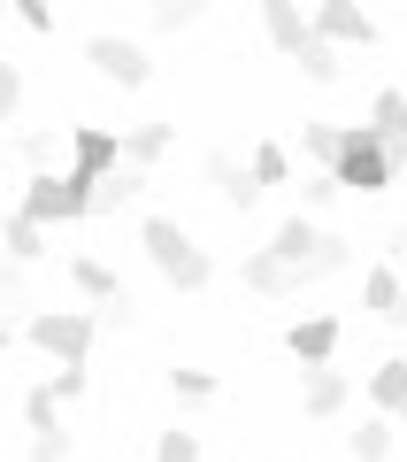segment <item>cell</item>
I'll return each mask as SVG.
<instances>
[{"mask_svg":"<svg viewBox=\"0 0 407 462\" xmlns=\"http://www.w3.org/2000/svg\"><path fill=\"white\" fill-rule=\"evenodd\" d=\"M23 224H77V216H93V178H77V170H39V178H23V200H16Z\"/></svg>","mask_w":407,"mask_h":462,"instance_id":"7a4b0ae2","label":"cell"},{"mask_svg":"<svg viewBox=\"0 0 407 462\" xmlns=\"http://www.w3.org/2000/svg\"><path fill=\"white\" fill-rule=\"evenodd\" d=\"M285 346H293L300 370H323L330 355H339V316H300V324L285 331Z\"/></svg>","mask_w":407,"mask_h":462,"instance_id":"ba28073f","label":"cell"},{"mask_svg":"<svg viewBox=\"0 0 407 462\" xmlns=\"http://www.w3.org/2000/svg\"><path fill=\"white\" fill-rule=\"evenodd\" d=\"M261 39H269L277 54H293V62H300V47H308V16H300L293 0H261Z\"/></svg>","mask_w":407,"mask_h":462,"instance_id":"4fadbf2b","label":"cell"},{"mask_svg":"<svg viewBox=\"0 0 407 462\" xmlns=\"http://www.w3.org/2000/svg\"><path fill=\"white\" fill-rule=\"evenodd\" d=\"M369 409L376 416H400L407 409V363H400V355H384V363L369 370Z\"/></svg>","mask_w":407,"mask_h":462,"instance_id":"5bb4252c","label":"cell"},{"mask_svg":"<svg viewBox=\"0 0 407 462\" xmlns=\"http://www.w3.org/2000/svg\"><path fill=\"white\" fill-rule=\"evenodd\" d=\"M361 132L376 139V154H384V170L400 178V170H407V93H400V85H384V93L369 100V124H361Z\"/></svg>","mask_w":407,"mask_h":462,"instance_id":"8992f818","label":"cell"},{"mask_svg":"<svg viewBox=\"0 0 407 462\" xmlns=\"http://www.w3.org/2000/svg\"><path fill=\"white\" fill-rule=\"evenodd\" d=\"M139 247H147V263L162 270V278L177 285V293H200V285L215 278V263H208V247H200L193 231L177 224V216H147V224H139Z\"/></svg>","mask_w":407,"mask_h":462,"instance_id":"6da1fadb","label":"cell"},{"mask_svg":"<svg viewBox=\"0 0 407 462\" xmlns=\"http://www.w3.org/2000/svg\"><path fill=\"white\" fill-rule=\"evenodd\" d=\"M169 385H177V401H185V409H208V401L223 393V385H215V370H177Z\"/></svg>","mask_w":407,"mask_h":462,"instance_id":"44dd1931","label":"cell"},{"mask_svg":"<svg viewBox=\"0 0 407 462\" xmlns=\"http://www.w3.org/2000/svg\"><path fill=\"white\" fill-rule=\"evenodd\" d=\"M0 300H8V309L23 300V270H16V263H0Z\"/></svg>","mask_w":407,"mask_h":462,"instance_id":"1f68e13d","label":"cell"},{"mask_svg":"<svg viewBox=\"0 0 407 462\" xmlns=\"http://www.w3.org/2000/svg\"><path fill=\"white\" fill-rule=\"evenodd\" d=\"M169 139H177L169 124H131V132H115V154H123V170H147L154 178V162L169 154Z\"/></svg>","mask_w":407,"mask_h":462,"instance_id":"8fae6325","label":"cell"},{"mask_svg":"<svg viewBox=\"0 0 407 462\" xmlns=\"http://www.w3.org/2000/svg\"><path fill=\"white\" fill-rule=\"evenodd\" d=\"M154 462H200V439H193V431H162Z\"/></svg>","mask_w":407,"mask_h":462,"instance_id":"484cf974","label":"cell"},{"mask_svg":"<svg viewBox=\"0 0 407 462\" xmlns=\"http://www.w3.org/2000/svg\"><path fill=\"white\" fill-rule=\"evenodd\" d=\"M147 185H154L147 170H123V162H115L108 178L93 185V216H108V208H123V200H139V193H147Z\"/></svg>","mask_w":407,"mask_h":462,"instance_id":"9a60e30c","label":"cell"},{"mask_svg":"<svg viewBox=\"0 0 407 462\" xmlns=\"http://www.w3.org/2000/svg\"><path fill=\"white\" fill-rule=\"evenodd\" d=\"M39 254H47V231L39 224H23V216H8V224H0V263H39Z\"/></svg>","mask_w":407,"mask_h":462,"instance_id":"e0dca14e","label":"cell"},{"mask_svg":"<svg viewBox=\"0 0 407 462\" xmlns=\"http://www.w3.org/2000/svg\"><path fill=\"white\" fill-rule=\"evenodd\" d=\"M123 162V154H115V132H100V124H77V132H69V170H77V178H108V170Z\"/></svg>","mask_w":407,"mask_h":462,"instance_id":"9c48e42d","label":"cell"},{"mask_svg":"<svg viewBox=\"0 0 407 462\" xmlns=\"http://www.w3.org/2000/svg\"><path fill=\"white\" fill-rule=\"evenodd\" d=\"M346 455H354V462H384L392 455V424H384V416L354 424V431H346Z\"/></svg>","mask_w":407,"mask_h":462,"instance_id":"d6986e66","label":"cell"},{"mask_svg":"<svg viewBox=\"0 0 407 462\" xmlns=\"http://www.w3.org/2000/svg\"><path fill=\"white\" fill-rule=\"evenodd\" d=\"M16 23H23V32H54V16L39 8V0H23V8H16Z\"/></svg>","mask_w":407,"mask_h":462,"instance_id":"d6a6232c","label":"cell"},{"mask_svg":"<svg viewBox=\"0 0 407 462\" xmlns=\"http://www.w3.org/2000/svg\"><path fill=\"white\" fill-rule=\"evenodd\" d=\"M308 32L323 39V47H376V16H361L354 0H323L308 16Z\"/></svg>","mask_w":407,"mask_h":462,"instance_id":"52a82bcc","label":"cell"},{"mask_svg":"<svg viewBox=\"0 0 407 462\" xmlns=\"http://www.w3.org/2000/svg\"><path fill=\"white\" fill-rule=\"evenodd\" d=\"M93 339H100V316L93 309H39L32 316V346H39V355H54L62 370H85Z\"/></svg>","mask_w":407,"mask_h":462,"instance_id":"3957f363","label":"cell"},{"mask_svg":"<svg viewBox=\"0 0 407 462\" xmlns=\"http://www.w3.org/2000/svg\"><path fill=\"white\" fill-rule=\"evenodd\" d=\"M69 285H77L85 300H100V309H108V300H123L115 270H108V263H93V254H77V263H69Z\"/></svg>","mask_w":407,"mask_h":462,"instance_id":"ac0fdd59","label":"cell"},{"mask_svg":"<svg viewBox=\"0 0 407 462\" xmlns=\"http://www.w3.org/2000/svg\"><path fill=\"white\" fill-rule=\"evenodd\" d=\"M300 69H308L315 85H339L346 78V62H339V47H323V39L308 32V47H300Z\"/></svg>","mask_w":407,"mask_h":462,"instance_id":"ffe728a7","label":"cell"},{"mask_svg":"<svg viewBox=\"0 0 407 462\" xmlns=\"http://www.w3.org/2000/svg\"><path fill=\"white\" fill-rule=\"evenodd\" d=\"M208 185H215V193L231 200V208H254V200H261V185L246 178V170L231 162V154H208Z\"/></svg>","mask_w":407,"mask_h":462,"instance_id":"2e32d148","label":"cell"},{"mask_svg":"<svg viewBox=\"0 0 407 462\" xmlns=\"http://www.w3.org/2000/svg\"><path fill=\"white\" fill-rule=\"evenodd\" d=\"M85 385H93V378H85V370H54V385H47V393H54V409H62V401H77Z\"/></svg>","mask_w":407,"mask_h":462,"instance_id":"f546056e","label":"cell"},{"mask_svg":"<svg viewBox=\"0 0 407 462\" xmlns=\"http://www.w3.org/2000/svg\"><path fill=\"white\" fill-rule=\"evenodd\" d=\"M8 346H16V331H8V316H0V355H8Z\"/></svg>","mask_w":407,"mask_h":462,"instance_id":"e575fe53","label":"cell"},{"mask_svg":"<svg viewBox=\"0 0 407 462\" xmlns=\"http://www.w3.org/2000/svg\"><path fill=\"white\" fill-rule=\"evenodd\" d=\"M300 147H308V162L330 178V154H339V124H308V132H300Z\"/></svg>","mask_w":407,"mask_h":462,"instance_id":"cb8c5ba5","label":"cell"},{"mask_svg":"<svg viewBox=\"0 0 407 462\" xmlns=\"http://www.w3.org/2000/svg\"><path fill=\"white\" fill-rule=\"evenodd\" d=\"M54 147H62V139H54V132H32V139H23V162H32V178H39V170L54 162Z\"/></svg>","mask_w":407,"mask_h":462,"instance_id":"83f0119b","label":"cell"},{"mask_svg":"<svg viewBox=\"0 0 407 462\" xmlns=\"http://www.w3.org/2000/svg\"><path fill=\"white\" fill-rule=\"evenodd\" d=\"M285 170H293V162H285V147H254V162H246V178H254L261 193H269V185H285Z\"/></svg>","mask_w":407,"mask_h":462,"instance_id":"d4e9b609","label":"cell"},{"mask_svg":"<svg viewBox=\"0 0 407 462\" xmlns=\"http://www.w3.org/2000/svg\"><path fill=\"white\" fill-rule=\"evenodd\" d=\"M23 424H32V439H39V431H62V409H54L47 385H32V393H23Z\"/></svg>","mask_w":407,"mask_h":462,"instance_id":"7402d4cb","label":"cell"},{"mask_svg":"<svg viewBox=\"0 0 407 462\" xmlns=\"http://www.w3.org/2000/svg\"><path fill=\"white\" fill-rule=\"evenodd\" d=\"M330 178H339V193H384V185H392L384 154H376V139L361 132V124H339V154H330Z\"/></svg>","mask_w":407,"mask_h":462,"instance_id":"277c9868","label":"cell"},{"mask_svg":"<svg viewBox=\"0 0 407 462\" xmlns=\"http://www.w3.org/2000/svg\"><path fill=\"white\" fill-rule=\"evenodd\" d=\"M300 193H308V208H330V200H339V178H323V170H315V178L300 185Z\"/></svg>","mask_w":407,"mask_h":462,"instance_id":"4dcf8cb0","label":"cell"},{"mask_svg":"<svg viewBox=\"0 0 407 462\" xmlns=\"http://www.w3.org/2000/svg\"><path fill=\"white\" fill-rule=\"evenodd\" d=\"M361 309H369L376 324H407V293H400V278H392V263H369V278H361Z\"/></svg>","mask_w":407,"mask_h":462,"instance_id":"7c38bea8","label":"cell"},{"mask_svg":"<svg viewBox=\"0 0 407 462\" xmlns=\"http://www.w3.org/2000/svg\"><path fill=\"white\" fill-rule=\"evenodd\" d=\"M400 424H407V409H400Z\"/></svg>","mask_w":407,"mask_h":462,"instance_id":"d590c367","label":"cell"},{"mask_svg":"<svg viewBox=\"0 0 407 462\" xmlns=\"http://www.w3.org/2000/svg\"><path fill=\"white\" fill-rule=\"evenodd\" d=\"M85 62H93L108 85H123V93L154 78V54L139 47V39H123V32H93V39H85Z\"/></svg>","mask_w":407,"mask_h":462,"instance_id":"5b68a950","label":"cell"},{"mask_svg":"<svg viewBox=\"0 0 407 462\" xmlns=\"http://www.w3.org/2000/svg\"><path fill=\"white\" fill-rule=\"evenodd\" d=\"M154 32H193V23H200V0H154Z\"/></svg>","mask_w":407,"mask_h":462,"instance_id":"603a6c76","label":"cell"},{"mask_svg":"<svg viewBox=\"0 0 407 462\" xmlns=\"http://www.w3.org/2000/svg\"><path fill=\"white\" fill-rule=\"evenodd\" d=\"M32 462H69V431H39V439H32Z\"/></svg>","mask_w":407,"mask_h":462,"instance_id":"f1b7e54d","label":"cell"},{"mask_svg":"<svg viewBox=\"0 0 407 462\" xmlns=\"http://www.w3.org/2000/svg\"><path fill=\"white\" fill-rule=\"evenodd\" d=\"M346 401H354V378H346V370H300V409L308 416H339Z\"/></svg>","mask_w":407,"mask_h":462,"instance_id":"30bf717a","label":"cell"},{"mask_svg":"<svg viewBox=\"0 0 407 462\" xmlns=\"http://www.w3.org/2000/svg\"><path fill=\"white\" fill-rule=\"evenodd\" d=\"M384 254H400V263H407V224H400V231L384 239Z\"/></svg>","mask_w":407,"mask_h":462,"instance_id":"836d02e7","label":"cell"},{"mask_svg":"<svg viewBox=\"0 0 407 462\" xmlns=\"http://www.w3.org/2000/svg\"><path fill=\"white\" fill-rule=\"evenodd\" d=\"M16 100H23V69L0 54V124H8V108H16Z\"/></svg>","mask_w":407,"mask_h":462,"instance_id":"4316f807","label":"cell"}]
</instances>
